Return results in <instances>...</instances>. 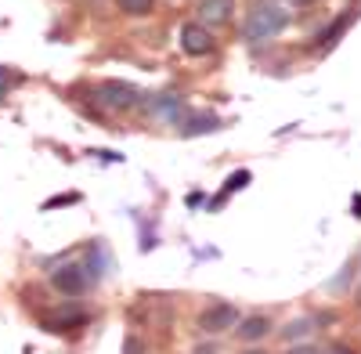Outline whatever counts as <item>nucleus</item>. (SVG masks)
<instances>
[{
  "label": "nucleus",
  "instance_id": "obj_1",
  "mask_svg": "<svg viewBox=\"0 0 361 354\" xmlns=\"http://www.w3.org/2000/svg\"><path fill=\"white\" fill-rule=\"evenodd\" d=\"M289 11L279 4V0H257L246 15V25H243V40L246 44H267L275 40L279 33L289 29Z\"/></svg>",
  "mask_w": 361,
  "mask_h": 354
},
{
  "label": "nucleus",
  "instance_id": "obj_2",
  "mask_svg": "<svg viewBox=\"0 0 361 354\" xmlns=\"http://www.w3.org/2000/svg\"><path fill=\"white\" fill-rule=\"evenodd\" d=\"M238 307L235 304H228V300H214V304H206L202 311H199V329L206 333V336H217V333H231L235 326H238Z\"/></svg>",
  "mask_w": 361,
  "mask_h": 354
},
{
  "label": "nucleus",
  "instance_id": "obj_3",
  "mask_svg": "<svg viewBox=\"0 0 361 354\" xmlns=\"http://www.w3.org/2000/svg\"><path fill=\"white\" fill-rule=\"evenodd\" d=\"M51 286L62 293V297H83V293L94 286V279L87 275L83 260H69V264H62L58 271H51Z\"/></svg>",
  "mask_w": 361,
  "mask_h": 354
},
{
  "label": "nucleus",
  "instance_id": "obj_4",
  "mask_svg": "<svg viewBox=\"0 0 361 354\" xmlns=\"http://www.w3.org/2000/svg\"><path fill=\"white\" fill-rule=\"evenodd\" d=\"M98 102L105 105V109H134V105H141L145 102V94L137 91L134 83H127V80H105V83H98Z\"/></svg>",
  "mask_w": 361,
  "mask_h": 354
},
{
  "label": "nucleus",
  "instance_id": "obj_5",
  "mask_svg": "<svg viewBox=\"0 0 361 354\" xmlns=\"http://www.w3.org/2000/svg\"><path fill=\"white\" fill-rule=\"evenodd\" d=\"M141 105H145V116H148V120H152V123H166V127L180 123V120L188 116L185 102H180L177 94H156V98H145Z\"/></svg>",
  "mask_w": 361,
  "mask_h": 354
},
{
  "label": "nucleus",
  "instance_id": "obj_6",
  "mask_svg": "<svg viewBox=\"0 0 361 354\" xmlns=\"http://www.w3.org/2000/svg\"><path fill=\"white\" fill-rule=\"evenodd\" d=\"M214 47H217V40L206 25H199V22L180 25V51L188 58H206V54H214Z\"/></svg>",
  "mask_w": 361,
  "mask_h": 354
},
{
  "label": "nucleus",
  "instance_id": "obj_7",
  "mask_svg": "<svg viewBox=\"0 0 361 354\" xmlns=\"http://www.w3.org/2000/svg\"><path fill=\"white\" fill-rule=\"evenodd\" d=\"M231 11H235V0H199L195 22L206 29H221V25H228Z\"/></svg>",
  "mask_w": 361,
  "mask_h": 354
},
{
  "label": "nucleus",
  "instance_id": "obj_8",
  "mask_svg": "<svg viewBox=\"0 0 361 354\" xmlns=\"http://www.w3.org/2000/svg\"><path fill=\"white\" fill-rule=\"evenodd\" d=\"M83 326H87V311H80L76 304L58 307V311H51V315L44 318V329H51V333H76V329H83Z\"/></svg>",
  "mask_w": 361,
  "mask_h": 354
},
{
  "label": "nucleus",
  "instance_id": "obj_9",
  "mask_svg": "<svg viewBox=\"0 0 361 354\" xmlns=\"http://www.w3.org/2000/svg\"><path fill=\"white\" fill-rule=\"evenodd\" d=\"M231 333L243 343H257V340H267L271 333H275V322H271L267 315H246V318H238V326Z\"/></svg>",
  "mask_w": 361,
  "mask_h": 354
},
{
  "label": "nucleus",
  "instance_id": "obj_10",
  "mask_svg": "<svg viewBox=\"0 0 361 354\" xmlns=\"http://www.w3.org/2000/svg\"><path fill=\"white\" fill-rule=\"evenodd\" d=\"M83 268H87V275L94 279V282H102L105 275H112L116 264H112V253H109L102 243H90V246H87V257H83Z\"/></svg>",
  "mask_w": 361,
  "mask_h": 354
},
{
  "label": "nucleus",
  "instance_id": "obj_11",
  "mask_svg": "<svg viewBox=\"0 0 361 354\" xmlns=\"http://www.w3.org/2000/svg\"><path fill=\"white\" fill-rule=\"evenodd\" d=\"M180 123H185V127H180V134H185V138H199V134L221 130V120H217V116H209V112H202V116L199 112H188Z\"/></svg>",
  "mask_w": 361,
  "mask_h": 354
},
{
  "label": "nucleus",
  "instance_id": "obj_12",
  "mask_svg": "<svg viewBox=\"0 0 361 354\" xmlns=\"http://www.w3.org/2000/svg\"><path fill=\"white\" fill-rule=\"evenodd\" d=\"M350 22H354V11H343V18H340V22H333V25H329L325 33L318 37V47H322V51H329V47H333V44L347 33V25H350Z\"/></svg>",
  "mask_w": 361,
  "mask_h": 354
},
{
  "label": "nucleus",
  "instance_id": "obj_13",
  "mask_svg": "<svg viewBox=\"0 0 361 354\" xmlns=\"http://www.w3.org/2000/svg\"><path fill=\"white\" fill-rule=\"evenodd\" d=\"M311 329H314V318H293L289 326L282 329V340L286 343H300V340L311 336Z\"/></svg>",
  "mask_w": 361,
  "mask_h": 354
},
{
  "label": "nucleus",
  "instance_id": "obj_14",
  "mask_svg": "<svg viewBox=\"0 0 361 354\" xmlns=\"http://www.w3.org/2000/svg\"><path fill=\"white\" fill-rule=\"evenodd\" d=\"M116 8L123 15H134V18H145L156 11V0H116Z\"/></svg>",
  "mask_w": 361,
  "mask_h": 354
},
{
  "label": "nucleus",
  "instance_id": "obj_15",
  "mask_svg": "<svg viewBox=\"0 0 361 354\" xmlns=\"http://www.w3.org/2000/svg\"><path fill=\"white\" fill-rule=\"evenodd\" d=\"M250 181H253V173H250V170H235V173H228V181H224V195L243 192Z\"/></svg>",
  "mask_w": 361,
  "mask_h": 354
},
{
  "label": "nucleus",
  "instance_id": "obj_16",
  "mask_svg": "<svg viewBox=\"0 0 361 354\" xmlns=\"http://www.w3.org/2000/svg\"><path fill=\"white\" fill-rule=\"evenodd\" d=\"M73 202H80V192H62V195H54V199H47V202H44V214L62 210V206H73Z\"/></svg>",
  "mask_w": 361,
  "mask_h": 354
},
{
  "label": "nucleus",
  "instance_id": "obj_17",
  "mask_svg": "<svg viewBox=\"0 0 361 354\" xmlns=\"http://www.w3.org/2000/svg\"><path fill=\"white\" fill-rule=\"evenodd\" d=\"M123 354H145V343H141V336H134V333H130V336L123 340Z\"/></svg>",
  "mask_w": 361,
  "mask_h": 354
},
{
  "label": "nucleus",
  "instance_id": "obj_18",
  "mask_svg": "<svg viewBox=\"0 0 361 354\" xmlns=\"http://www.w3.org/2000/svg\"><path fill=\"white\" fill-rule=\"evenodd\" d=\"M286 354H325V350H322V347H314V343H307V340H304V343H293V347H289V350H286Z\"/></svg>",
  "mask_w": 361,
  "mask_h": 354
},
{
  "label": "nucleus",
  "instance_id": "obj_19",
  "mask_svg": "<svg viewBox=\"0 0 361 354\" xmlns=\"http://www.w3.org/2000/svg\"><path fill=\"white\" fill-rule=\"evenodd\" d=\"M8 87H11V73H8L4 66H0V98L8 94Z\"/></svg>",
  "mask_w": 361,
  "mask_h": 354
},
{
  "label": "nucleus",
  "instance_id": "obj_20",
  "mask_svg": "<svg viewBox=\"0 0 361 354\" xmlns=\"http://www.w3.org/2000/svg\"><path fill=\"white\" fill-rule=\"evenodd\" d=\"M329 354H357V350L347 347V343H333V347H329Z\"/></svg>",
  "mask_w": 361,
  "mask_h": 354
},
{
  "label": "nucleus",
  "instance_id": "obj_21",
  "mask_svg": "<svg viewBox=\"0 0 361 354\" xmlns=\"http://www.w3.org/2000/svg\"><path fill=\"white\" fill-rule=\"evenodd\" d=\"M192 354H221V350H217V343H202V347H195Z\"/></svg>",
  "mask_w": 361,
  "mask_h": 354
},
{
  "label": "nucleus",
  "instance_id": "obj_22",
  "mask_svg": "<svg viewBox=\"0 0 361 354\" xmlns=\"http://www.w3.org/2000/svg\"><path fill=\"white\" fill-rule=\"evenodd\" d=\"M238 354H267V350H260V347H246V350H238Z\"/></svg>",
  "mask_w": 361,
  "mask_h": 354
},
{
  "label": "nucleus",
  "instance_id": "obj_23",
  "mask_svg": "<svg viewBox=\"0 0 361 354\" xmlns=\"http://www.w3.org/2000/svg\"><path fill=\"white\" fill-rule=\"evenodd\" d=\"M354 210H357V217H361V195H354Z\"/></svg>",
  "mask_w": 361,
  "mask_h": 354
},
{
  "label": "nucleus",
  "instance_id": "obj_24",
  "mask_svg": "<svg viewBox=\"0 0 361 354\" xmlns=\"http://www.w3.org/2000/svg\"><path fill=\"white\" fill-rule=\"evenodd\" d=\"M293 4H300V8H304V4H314V0H293Z\"/></svg>",
  "mask_w": 361,
  "mask_h": 354
}]
</instances>
